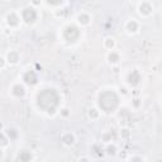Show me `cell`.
Returning a JSON list of instances; mask_svg holds the SVG:
<instances>
[{
	"mask_svg": "<svg viewBox=\"0 0 162 162\" xmlns=\"http://www.w3.org/2000/svg\"><path fill=\"white\" fill-rule=\"evenodd\" d=\"M60 101V95L55 89H44L39 91L37 95V104L42 110L47 112L48 114H55L56 108Z\"/></svg>",
	"mask_w": 162,
	"mask_h": 162,
	"instance_id": "cell-1",
	"label": "cell"
},
{
	"mask_svg": "<svg viewBox=\"0 0 162 162\" xmlns=\"http://www.w3.org/2000/svg\"><path fill=\"white\" fill-rule=\"evenodd\" d=\"M119 105V98L113 90H105L99 95V107L105 113L114 112Z\"/></svg>",
	"mask_w": 162,
	"mask_h": 162,
	"instance_id": "cell-2",
	"label": "cell"
},
{
	"mask_svg": "<svg viewBox=\"0 0 162 162\" xmlns=\"http://www.w3.org/2000/svg\"><path fill=\"white\" fill-rule=\"evenodd\" d=\"M63 37H65V39H66L67 42H70V43L76 42V41L79 39V37H80L79 28L75 27V26L66 27V28H65V31H63Z\"/></svg>",
	"mask_w": 162,
	"mask_h": 162,
	"instance_id": "cell-3",
	"label": "cell"
},
{
	"mask_svg": "<svg viewBox=\"0 0 162 162\" xmlns=\"http://www.w3.org/2000/svg\"><path fill=\"white\" fill-rule=\"evenodd\" d=\"M22 17L24 19V22L29 24V23H33L37 19V13H36V10L33 8H26L22 13Z\"/></svg>",
	"mask_w": 162,
	"mask_h": 162,
	"instance_id": "cell-4",
	"label": "cell"
},
{
	"mask_svg": "<svg viewBox=\"0 0 162 162\" xmlns=\"http://www.w3.org/2000/svg\"><path fill=\"white\" fill-rule=\"evenodd\" d=\"M127 81H128V84L131 85V86H137V85L139 84V81H141V74L137 70L131 71L127 76Z\"/></svg>",
	"mask_w": 162,
	"mask_h": 162,
	"instance_id": "cell-5",
	"label": "cell"
},
{
	"mask_svg": "<svg viewBox=\"0 0 162 162\" xmlns=\"http://www.w3.org/2000/svg\"><path fill=\"white\" fill-rule=\"evenodd\" d=\"M23 80H24V82H26L27 85L33 86V85L37 84L38 77H37V74H36L34 71H27L26 74H24V76H23Z\"/></svg>",
	"mask_w": 162,
	"mask_h": 162,
	"instance_id": "cell-6",
	"label": "cell"
},
{
	"mask_svg": "<svg viewBox=\"0 0 162 162\" xmlns=\"http://www.w3.org/2000/svg\"><path fill=\"white\" fill-rule=\"evenodd\" d=\"M6 22H8V24H9L10 27H15V26H18V23H19V18L17 17L15 14H9L6 17Z\"/></svg>",
	"mask_w": 162,
	"mask_h": 162,
	"instance_id": "cell-7",
	"label": "cell"
},
{
	"mask_svg": "<svg viewBox=\"0 0 162 162\" xmlns=\"http://www.w3.org/2000/svg\"><path fill=\"white\" fill-rule=\"evenodd\" d=\"M13 94L15 96H18V98H22V96H24V94H26V90H24V87L22 86V85L18 84L13 87Z\"/></svg>",
	"mask_w": 162,
	"mask_h": 162,
	"instance_id": "cell-8",
	"label": "cell"
},
{
	"mask_svg": "<svg viewBox=\"0 0 162 162\" xmlns=\"http://www.w3.org/2000/svg\"><path fill=\"white\" fill-rule=\"evenodd\" d=\"M17 160L18 161H22V162H27V161H29V160H32V155L28 151H22L18 155V157H17Z\"/></svg>",
	"mask_w": 162,
	"mask_h": 162,
	"instance_id": "cell-9",
	"label": "cell"
},
{
	"mask_svg": "<svg viewBox=\"0 0 162 162\" xmlns=\"http://www.w3.org/2000/svg\"><path fill=\"white\" fill-rule=\"evenodd\" d=\"M139 11H141V14L148 15L152 11V6L149 5L148 3H142V5L139 6Z\"/></svg>",
	"mask_w": 162,
	"mask_h": 162,
	"instance_id": "cell-10",
	"label": "cell"
},
{
	"mask_svg": "<svg viewBox=\"0 0 162 162\" xmlns=\"http://www.w3.org/2000/svg\"><path fill=\"white\" fill-rule=\"evenodd\" d=\"M8 61H9L10 63H17L19 61V55L14 51H10L9 55H8Z\"/></svg>",
	"mask_w": 162,
	"mask_h": 162,
	"instance_id": "cell-11",
	"label": "cell"
},
{
	"mask_svg": "<svg viewBox=\"0 0 162 162\" xmlns=\"http://www.w3.org/2000/svg\"><path fill=\"white\" fill-rule=\"evenodd\" d=\"M74 136L71 134V133H67V134H65L63 137H62V142L65 144H67V146H71L72 143H74Z\"/></svg>",
	"mask_w": 162,
	"mask_h": 162,
	"instance_id": "cell-12",
	"label": "cell"
},
{
	"mask_svg": "<svg viewBox=\"0 0 162 162\" xmlns=\"http://www.w3.org/2000/svg\"><path fill=\"white\" fill-rule=\"evenodd\" d=\"M127 29L129 32H137V29H138V24H137L134 20H131V22L127 24Z\"/></svg>",
	"mask_w": 162,
	"mask_h": 162,
	"instance_id": "cell-13",
	"label": "cell"
},
{
	"mask_svg": "<svg viewBox=\"0 0 162 162\" xmlns=\"http://www.w3.org/2000/svg\"><path fill=\"white\" fill-rule=\"evenodd\" d=\"M6 132H8V137H9L10 139H17V137H18V132L15 131V129L9 128Z\"/></svg>",
	"mask_w": 162,
	"mask_h": 162,
	"instance_id": "cell-14",
	"label": "cell"
},
{
	"mask_svg": "<svg viewBox=\"0 0 162 162\" xmlns=\"http://www.w3.org/2000/svg\"><path fill=\"white\" fill-rule=\"evenodd\" d=\"M89 20H90V18H89V15H86V14H80L79 15V22L81 24H89Z\"/></svg>",
	"mask_w": 162,
	"mask_h": 162,
	"instance_id": "cell-15",
	"label": "cell"
},
{
	"mask_svg": "<svg viewBox=\"0 0 162 162\" xmlns=\"http://www.w3.org/2000/svg\"><path fill=\"white\" fill-rule=\"evenodd\" d=\"M108 58H109V62L110 63H117L119 61V55L118 53H110Z\"/></svg>",
	"mask_w": 162,
	"mask_h": 162,
	"instance_id": "cell-16",
	"label": "cell"
},
{
	"mask_svg": "<svg viewBox=\"0 0 162 162\" xmlns=\"http://www.w3.org/2000/svg\"><path fill=\"white\" fill-rule=\"evenodd\" d=\"M6 144H8V141L5 138V136L0 133V147H4V146H6Z\"/></svg>",
	"mask_w": 162,
	"mask_h": 162,
	"instance_id": "cell-17",
	"label": "cell"
},
{
	"mask_svg": "<svg viewBox=\"0 0 162 162\" xmlns=\"http://www.w3.org/2000/svg\"><path fill=\"white\" fill-rule=\"evenodd\" d=\"M48 4H51V5H60V4L63 3V0H47Z\"/></svg>",
	"mask_w": 162,
	"mask_h": 162,
	"instance_id": "cell-18",
	"label": "cell"
},
{
	"mask_svg": "<svg viewBox=\"0 0 162 162\" xmlns=\"http://www.w3.org/2000/svg\"><path fill=\"white\" fill-rule=\"evenodd\" d=\"M115 151H117V149H115L114 146H109V147L107 148V153H108V155H114Z\"/></svg>",
	"mask_w": 162,
	"mask_h": 162,
	"instance_id": "cell-19",
	"label": "cell"
},
{
	"mask_svg": "<svg viewBox=\"0 0 162 162\" xmlns=\"http://www.w3.org/2000/svg\"><path fill=\"white\" fill-rule=\"evenodd\" d=\"M105 46H107L108 48H113V46H114V42H113V39L108 38L107 41H105Z\"/></svg>",
	"mask_w": 162,
	"mask_h": 162,
	"instance_id": "cell-20",
	"label": "cell"
},
{
	"mask_svg": "<svg viewBox=\"0 0 162 162\" xmlns=\"http://www.w3.org/2000/svg\"><path fill=\"white\" fill-rule=\"evenodd\" d=\"M89 115H90V118H98V112H96L95 109H91Z\"/></svg>",
	"mask_w": 162,
	"mask_h": 162,
	"instance_id": "cell-21",
	"label": "cell"
},
{
	"mask_svg": "<svg viewBox=\"0 0 162 162\" xmlns=\"http://www.w3.org/2000/svg\"><path fill=\"white\" fill-rule=\"evenodd\" d=\"M92 149H94V151H99V147H98V146H94ZM94 153H95L96 156H101V155H103V153H100V152H94Z\"/></svg>",
	"mask_w": 162,
	"mask_h": 162,
	"instance_id": "cell-22",
	"label": "cell"
},
{
	"mask_svg": "<svg viewBox=\"0 0 162 162\" xmlns=\"http://www.w3.org/2000/svg\"><path fill=\"white\" fill-rule=\"evenodd\" d=\"M62 115H65V117L68 115V110H67V109H63V110H62Z\"/></svg>",
	"mask_w": 162,
	"mask_h": 162,
	"instance_id": "cell-23",
	"label": "cell"
},
{
	"mask_svg": "<svg viewBox=\"0 0 162 162\" xmlns=\"http://www.w3.org/2000/svg\"><path fill=\"white\" fill-rule=\"evenodd\" d=\"M4 63H5V61H4L3 57H0V67H3V66H4Z\"/></svg>",
	"mask_w": 162,
	"mask_h": 162,
	"instance_id": "cell-24",
	"label": "cell"
},
{
	"mask_svg": "<svg viewBox=\"0 0 162 162\" xmlns=\"http://www.w3.org/2000/svg\"><path fill=\"white\" fill-rule=\"evenodd\" d=\"M123 136H124V137H128V136H129L128 131H123Z\"/></svg>",
	"mask_w": 162,
	"mask_h": 162,
	"instance_id": "cell-25",
	"label": "cell"
},
{
	"mask_svg": "<svg viewBox=\"0 0 162 162\" xmlns=\"http://www.w3.org/2000/svg\"><path fill=\"white\" fill-rule=\"evenodd\" d=\"M104 139L105 141H109V134H104Z\"/></svg>",
	"mask_w": 162,
	"mask_h": 162,
	"instance_id": "cell-26",
	"label": "cell"
},
{
	"mask_svg": "<svg viewBox=\"0 0 162 162\" xmlns=\"http://www.w3.org/2000/svg\"><path fill=\"white\" fill-rule=\"evenodd\" d=\"M33 4H36V5H38V4H39V0H33Z\"/></svg>",
	"mask_w": 162,
	"mask_h": 162,
	"instance_id": "cell-27",
	"label": "cell"
},
{
	"mask_svg": "<svg viewBox=\"0 0 162 162\" xmlns=\"http://www.w3.org/2000/svg\"><path fill=\"white\" fill-rule=\"evenodd\" d=\"M120 91L123 92V94H127V90H125V89H120Z\"/></svg>",
	"mask_w": 162,
	"mask_h": 162,
	"instance_id": "cell-28",
	"label": "cell"
},
{
	"mask_svg": "<svg viewBox=\"0 0 162 162\" xmlns=\"http://www.w3.org/2000/svg\"><path fill=\"white\" fill-rule=\"evenodd\" d=\"M0 129H1V123H0Z\"/></svg>",
	"mask_w": 162,
	"mask_h": 162,
	"instance_id": "cell-29",
	"label": "cell"
},
{
	"mask_svg": "<svg viewBox=\"0 0 162 162\" xmlns=\"http://www.w3.org/2000/svg\"><path fill=\"white\" fill-rule=\"evenodd\" d=\"M0 156H1V152H0Z\"/></svg>",
	"mask_w": 162,
	"mask_h": 162,
	"instance_id": "cell-30",
	"label": "cell"
}]
</instances>
